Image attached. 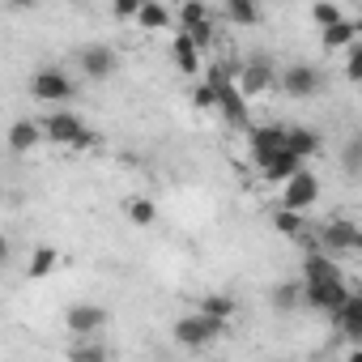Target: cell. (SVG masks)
Segmentation results:
<instances>
[{"mask_svg": "<svg viewBox=\"0 0 362 362\" xmlns=\"http://www.w3.org/2000/svg\"><path fill=\"white\" fill-rule=\"evenodd\" d=\"M170 337H175L179 349H205V345H214V341L226 337V324H222V320H209V315H201V311H192V315H184V320H175Z\"/></svg>", "mask_w": 362, "mask_h": 362, "instance_id": "6da1fadb", "label": "cell"}, {"mask_svg": "<svg viewBox=\"0 0 362 362\" xmlns=\"http://www.w3.org/2000/svg\"><path fill=\"white\" fill-rule=\"evenodd\" d=\"M43 136L56 145H69V149H94V141H98V132H90L81 124V115H73V111H52L43 119Z\"/></svg>", "mask_w": 362, "mask_h": 362, "instance_id": "7a4b0ae2", "label": "cell"}, {"mask_svg": "<svg viewBox=\"0 0 362 362\" xmlns=\"http://www.w3.org/2000/svg\"><path fill=\"white\" fill-rule=\"evenodd\" d=\"M349 294H354V290L345 286V277H341V281L303 286V307H307V311H320V315H328V320H332V315H337V311L349 303Z\"/></svg>", "mask_w": 362, "mask_h": 362, "instance_id": "3957f363", "label": "cell"}, {"mask_svg": "<svg viewBox=\"0 0 362 362\" xmlns=\"http://www.w3.org/2000/svg\"><path fill=\"white\" fill-rule=\"evenodd\" d=\"M107 307H98V303H73L69 311H64V324H69V332L77 337V341H90V337H103V328H107Z\"/></svg>", "mask_w": 362, "mask_h": 362, "instance_id": "277c9868", "label": "cell"}, {"mask_svg": "<svg viewBox=\"0 0 362 362\" xmlns=\"http://www.w3.org/2000/svg\"><path fill=\"white\" fill-rule=\"evenodd\" d=\"M320 247L328 252V256H349V252H362V226L358 222H349V218H332L324 230H320Z\"/></svg>", "mask_w": 362, "mask_h": 362, "instance_id": "5b68a950", "label": "cell"}, {"mask_svg": "<svg viewBox=\"0 0 362 362\" xmlns=\"http://www.w3.org/2000/svg\"><path fill=\"white\" fill-rule=\"evenodd\" d=\"M315 201H320V179H315V170H303V175H294L290 184L281 188V201H277V209L307 214Z\"/></svg>", "mask_w": 362, "mask_h": 362, "instance_id": "8992f818", "label": "cell"}, {"mask_svg": "<svg viewBox=\"0 0 362 362\" xmlns=\"http://www.w3.org/2000/svg\"><path fill=\"white\" fill-rule=\"evenodd\" d=\"M277 86H281V94H290V98H311V94L324 90V77H320L315 64H286L281 77H277Z\"/></svg>", "mask_w": 362, "mask_h": 362, "instance_id": "52a82bcc", "label": "cell"}, {"mask_svg": "<svg viewBox=\"0 0 362 362\" xmlns=\"http://www.w3.org/2000/svg\"><path fill=\"white\" fill-rule=\"evenodd\" d=\"M30 94H35L39 103H69V98L77 94V86H73L69 73H60V69H39V73L30 77Z\"/></svg>", "mask_w": 362, "mask_h": 362, "instance_id": "ba28073f", "label": "cell"}, {"mask_svg": "<svg viewBox=\"0 0 362 362\" xmlns=\"http://www.w3.org/2000/svg\"><path fill=\"white\" fill-rule=\"evenodd\" d=\"M77 69H81L86 77L103 81V77H111V73L119 69V56H115V47H111V43H90V47H81Z\"/></svg>", "mask_w": 362, "mask_h": 362, "instance_id": "9c48e42d", "label": "cell"}, {"mask_svg": "<svg viewBox=\"0 0 362 362\" xmlns=\"http://www.w3.org/2000/svg\"><path fill=\"white\" fill-rule=\"evenodd\" d=\"M286 136H290V128H281V124L252 128V132H247V145H252V158H256V166H264L273 153H281V149H286Z\"/></svg>", "mask_w": 362, "mask_h": 362, "instance_id": "30bf717a", "label": "cell"}, {"mask_svg": "<svg viewBox=\"0 0 362 362\" xmlns=\"http://www.w3.org/2000/svg\"><path fill=\"white\" fill-rule=\"evenodd\" d=\"M235 86L243 90V98H252V94H264V90L277 86V81H273L269 60H264V56H252L247 64H239V81H235Z\"/></svg>", "mask_w": 362, "mask_h": 362, "instance_id": "8fae6325", "label": "cell"}, {"mask_svg": "<svg viewBox=\"0 0 362 362\" xmlns=\"http://www.w3.org/2000/svg\"><path fill=\"white\" fill-rule=\"evenodd\" d=\"M320 281H341V264L328 252L303 256V286H320Z\"/></svg>", "mask_w": 362, "mask_h": 362, "instance_id": "7c38bea8", "label": "cell"}, {"mask_svg": "<svg viewBox=\"0 0 362 362\" xmlns=\"http://www.w3.org/2000/svg\"><path fill=\"white\" fill-rule=\"evenodd\" d=\"M332 328H337L345 341L362 345V294H349V303L332 315Z\"/></svg>", "mask_w": 362, "mask_h": 362, "instance_id": "4fadbf2b", "label": "cell"}, {"mask_svg": "<svg viewBox=\"0 0 362 362\" xmlns=\"http://www.w3.org/2000/svg\"><path fill=\"white\" fill-rule=\"evenodd\" d=\"M260 170H264V179H269V184H281V188H286L294 175H303V170H307V162H303V158H294L290 149H281V153H273V158H269Z\"/></svg>", "mask_w": 362, "mask_h": 362, "instance_id": "5bb4252c", "label": "cell"}, {"mask_svg": "<svg viewBox=\"0 0 362 362\" xmlns=\"http://www.w3.org/2000/svg\"><path fill=\"white\" fill-rule=\"evenodd\" d=\"M218 111L226 115V124H247V98H243V90L230 81V86H222V94H218Z\"/></svg>", "mask_w": 362, "mask_h": 362, "instance_id": "9a60e30c", "label": "cell"}, {"mask_svg": "<svg viewBox=\"0 0 362 362\" xmlns=\"http://www.w3.org/2000/svg\"><path fill=\"white\" fill-rule=\"evenodd\" d=\"M170 60L179 64V73H197L201 69V47L179 30V35H170Z\"/></svg>", "mask_w": 362, "mask_h": 362, "instance_id": "2e32d148", "label": "cell"}, {"mask_svg": "<svg viewBox=\"0 0 362 362\" xmlns=\"http://www.w3.org/2000/svg\"><path fill=\"white\" fill-rule=\"evenodd\" d=\"M39 141H47V136H43V124H35V119H18L9 128V149L13 153H30Z\"/></svg>", "mask_w": 362, "mask_h": 362, "instance_id": "e0dca14e", "label": "cell"}, {"mask_svg": "<svg viewBox=\"0 0 362 362\" xmlns=\"http://www.w3.org/2000/svg\"><path fill=\"white\" fill-rule=\"evenodd\" d=\"M269 303H273V311H281V315L298 311V307H303V281H277V286L269 290Z\"/></svg>", "mask_w": 362, "mask_h": 362, "instance_id": "ac0fdd59", "label": "cell"}, {"mask_svg": "<svg viewBox=\"0 0 362 362\" xmlns=\"http://www.w3.org/2000/svg\"><path fill=\"white\" fill-rule=\"evenodd\" d=\"M197 311H201V315H209V320H222V324H230V320H235V311H239V303H235L230 294H201Z\"/></svg>", "mask_w": 362, "mask_h": 362, "instance_id": "d6986e66", "label": "cell"}, {"mask_svg": "<svg viewBox=\"0 0 362 362\" xmlns=\"http://www.w3.org/2000/svg\"><path fill=\"white\" fill-rule=\"evenodd\" d=\"M136 26L141 30H170V9L158 5V0H141L136 9Z\"/></svg>", "mask_w": 362, "mask_h": 362, "instance_id": "ffe728a7", "label": "cell"}, {"mask_svg": "<svg viewBox=\"0 0 362 362\" xmlns=\"http://www.w3.org/2000/svg\"><path fill=\"white\" fill-rule=\"evenodd\" d=\"M354 35H358V22L345 18V22L332 26V30H320V47H324V52H341V47L349 52V47H354Z\"/></svg>", "mask_w": 362, "mask_h": 362, "instance_id": "44dd1931", "label": "cell"}, {"mask_svg": "<svg viewBox=\"0 0 362 362\" xmlns=\"http://www.w3.org/2000/svg\"><path fill=\"white\" fill-rule=\"evenodd\" d=\"M286 149L294 153V158H311L315 149H320V132L315 128H290V136H286Z\"/></svg>", "mask_w": 362, "mask_h": 362, "instance_id": "7402d4cb", "label": "cell"}, {"mask_svg": "<svg viewBox=\"0 0 362 362\" xmlns=\"http://www.w3.org/2000/svg\"><path fill=\"white\" fill-rule=\"evenodd\" d=\"M273 230H281L286 239H303L307 235V214H290V209H273Z\"/></svg>", "mask_w": 362, "mask_h": 362, "instance_id": "603a6c76", "label": "cell"}, {"mask_svg": "<svg viewBox=\"0 0 362 362\" xmlns=\"http://www.w3.org/2000/svg\"><path fill=\"white\" fill-rule=\"evenodd\" d=\"M69 362H111V354H107V345L98 337H90V341H73L69 345Z\"/></svg>", "mask_w": 362, "mask_h": 362, "instance_id": "cb8c5ba5", "label": "cell"}, {"mask_svg": "<svg viewBox=\"0 0 362 362\" xmlns=\"http://www.w3.org/2000/svg\"><path fill=\"white\" fill-rule=\"evenodd\" d=\"M341 170L349 179H362V132L345 136V145H341Z\"/></svg>", "mask_w": 362, "mask_h": 362, "instance_id": "d4e9b609", "label": "cell"}, {"mask_svg": "<svg viewBox=\"0 0 362 362\" xmlns=\"http://www.w3.org/2000/svg\"><path fill=\"white\" fill-rule=\"evenodd\" d=\"M175 18H179V30H197V26L214 22L209 5H201V0H188V5H179V9H175Z\"/></svg>", "mask_w": 362, "mask_h": 362, "instance_id": "484cf974", "label": "cell"}, {"mask_svg": "<svg viewBox=\"0 0 362 362\" xmlns=\"http://www.w3.org/2000/svg\"><path fill=\"white\" fill-rule=\"evenodd\" d=\"M226 18L235 26H256L260 22V5L256 0H226Z\"/></svg>", "mask_w": 362, "mask_h": 362, "instance_id": "4316f807", "label": "cell"}, {"mask_svg": "<svg viewBox=\"0 0 362 362\" xmlns=\"http://www.w3.org/2000/svg\"><path fill=\"white\" fill-rule=\"evenodd\" d=\"M124 214H128V222H132V226H153V218H158V209H153V201H149V197H128Z\"/></svg>", "mask_w": 362, "mask_h": 362, "instance_id": "83f0119b", "label": "cell"}, {"mask_svg": "<svg viewBox=\"0 0 362 362\" xmlns=\"http://www.w3.org/2000/svg\"><path fill=\"white\" fill-rule=\"evenodd\" d=\"M56 264H60V252H56V247H35V256H30V277H35V281H39V277H52Z\"/></svg>", "mask_w": 362, "mask_h": 362, "instance_id": "f1b7e54d", "label": "cell"}, {"mask_svg": "<svg viewBox=\"0 0 362 362\" xmlns=\"http://www.w3.org/2000/svg\"><path fill=\"white\" fill-rule=\"evenodd\" d=\"M311 22H315L320 30H332V26L345 22V13H341V5H328V0H320V5H311Z\"/></svg>", "mask_w": 362, "mask_h": 362, "instance_id": "f546056e", "label": "cell"}, {"mask_svg": "<svg viewBox=\"0 0 362 362\" xmlns=\"http://www.w3.org/2000/svg\"><path fill=\"white\" fill-rule=\"evenodd\" d=\"M218 94H222L218 86H209V81H201V86L192 90V107H201V111H214V107H218Z\"/></svg>", "mask_w": 362, "mask_h": 362, "instance_id": "4dcf8cb0", "label": "cell"}, {"mask_svg": "<svg viewBox=\"0 0 362 362\" xmlns=\"http://www.w3.org/2000/svg\"><path fill=\"white\" fill-rule=\"evenodd\" d=\"M345 77H349L354 86H362V43H354V47L345 52Z\"/></svg>", "mask_w": 362, "mask_h": 362, "instance_id": "1f68e13d", "label": "cell"}, {"mask_svg": "<svg viewBox=\"0 0 362 362\" xmlns=\"http://www.w3.org/2000/svg\"><path fill=\"white\" fill-rule=\"evenodd\" d=\"M184 35H188V39H192V43L205 52V47L214 43V22H205V26H197V30H184Z\"/></svg>", "mask_w": 362, "mask_h": 362, "instance_id": "d6a6232c", "label": "cell"}, {"mask_svg": "<svg viewBox=\"0 0 362 362\" xmlns=\"http://www.w3.org/2000/svg\"><path fill=\"white\" fill-rule=\"evenodd\" d=\"M136 9H141V5H136V0H119V5H111V13H115L119 22H128V18L136 22Z\"/></svg>", "mask_w": 362, "mask_h": 362, "instance_id": "836d02e7", "label": "cell"}, {"mask_svg": "<svg viewBox=\"0 0 362 362\" xmlns=\"http://www.w3.org/2000/svg\"><path fill=\"white\" fill-rule=\"evenodd\" d=\"M345 362H362V345H354V349L345 354Z\"/></svg>", "mask_w": 362, "mask_h": 362, "instance_id": "e575fe53", "label": "cell"}]
</instances>
